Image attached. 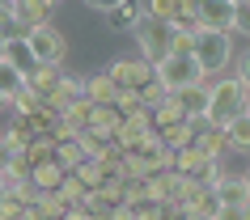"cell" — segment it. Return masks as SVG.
Masks as SVG:
<instances>
[{"label": "cell", "mask_w": 250, "mask_h": 220, "mask_svg": "<svg viewBox=\"0 0 250 220\" xmlns=\"http://www.w3.org/2000/svg\"><path fill=\"white\" fill-rule=\"evenodd\" d=\"M191 60L199 64L204 80H208V77H216V72L233 60V42H229V34H225V30L195 26V34H191Z\"/></svg>", "instance_id": "cell-1"}, {"label": "cell", "mask_w": 250, "mask_h": 220, "mask_svg": "<svg viewBox=\"0 0 250 220\" xmlns=\"http://www.w3.org/2000/svg\"><path fill=\"white\" fill-rule=\"evenodd\" d=\"M246 98H250V93L242 89V80H237V77L208 80V110H204V119H208V123H216V127H225L233 115H242V110H246Z\"/></svg>", "instance_id": "cell-2"}, {"label": "cell", "mask_w": 250, "mask_h": 220, "mask_svg": "<svg viewBox=\"0 0 250 220\" xmlns=\"http://www.w3.org/2000/svg\"><path fill=\"white\" fill-rule=\"evenodd\" d=\"M132 34H136V42H140V55H145L148 64H161V60L170 55V39H174L170 21H157V17H140Z\"/></svg>", "instance_id": "cell-3"}, {"label": "cell", "mask_w": 250, "mask_h": 220, "mask_svg": "<svg viewBox=\"0 0 250 220\" xmlns=\"http://www.w3.org/2000/svg\"><path fill=\"white\" fill-rule=\"evenodd\" d=\"M153 77L166 85V93H178V89H187V85L204 80V72H199V64L191 55H166L161 64H153Z\"/></svg>", "instance_id": "cell-4"}, {"label": "cell", "mask_w": 250, "mask_h": 220, "mask_svg": "<svg viewBox=\"0 0 250 220\" xmlns=\"http://www.w3.org/2000/svg\"><path fill=\"white\" fill-rule=\"evenodd\" d=\"M21 39H26V47L34 51V60H39V64H64L68 42H64V34H60V30H55L51 21H42V26L26 30Z\"/></svg>", "instance_id": "cell-5"}, {"label": "cell", "mask_w": 250, "mask_h": 220, "mask_svg": "<svg viewBox=\"0 0 250 220\" xmlns=\"http://www.w3.org/2000/svg\"><path fill=\"white\" fill-rule=\"evenodd\" d=\"M106 77H110V85H115V89L140 93L148 80H153V64H148L145 55H140V60H115V64L106 68Z\"/></svg>", "instance_id": "cell-6"}, {"label": "cell", "mask_w": 250, "mask_h": 220, "mask_svg": "<svg viewBox=\"0 0 250 220\" xmlns=\"http://www.w3.org/2000/svg\"><path fill=\"white\" fill-rule=\"evenodd\" d=\"M233 13H237L233 0H195V26L233 34Z\"/></svg>", "instance_id": "cell-7"}, {"label": "cell", "mask_w": 250, "mask_h": 220, "mask_svg": "<svg viewBox=\"0 0 250 220\" xmlns=\"http://www.w3.org/2000/svg\"><path fill=\"white\" fill-rule=\"evenodd\" d=\"M178 178L183 174H174V169H157V174H148L145 178V203H174V195H178Z\"/></svg>", "instance_id": "cell-8"}, {"label": "cell", "mask_w": 250, "mask_h": 220, "mask_svg": "<svg viewBox=\"0 0 250 220\" xmlns=\"http://www.w3.org/2000/svg\"><path fill=\"white\" fill-rule=\"evenodd\" d=\"M13 9V26L17 30H34V26H42V21H51V0H13L9 4Z\"/></svg>", "instance_id": "cell-9"}, {"label": "cell", "mask_w": 250, "mask_h": 220, "mask_svg": "<svg viewBox=\"0 0 250 220\" xmlns=\"http://www.w3.org/2000/svg\"><path fill=\"white\" fill-rule=\"evenodd\" d=\"M4 64L17 68L21 77H30V72L39 68V60H34V51L26 47V39H21V34H9V39H4Z\"/></svg>", "instance_id": "cell-10"}, {"label": "cell", "mask_w": 250, "mask_h": 220, "mask_svg": "<svg viewBox=\"0 0 250 220\" xmlns=\"http://www.w3.org/2000/svg\"><path fill=\"white\" fill-rule=\"evenodd\" d=\"M212 195H216V203H221V207H242L250 199V195H246V178H242V174H221V182L212 186Z\"/></svg>", "instance_id": "cell-11"}, {"label": "cell", "mask_w": 250, "mask_h": 220, "mask_svg": "<svg viewBox=\"0 0 250 220\" xmlns=\"http://www.w3.org/2000/svg\"><path fill=\"white\" fill-rule=\"evenodd\" d=\"M77 98H85V93H81V77H60V80L51 85V93L42 98V102L51 106V110H68V106L77 102Z\"/></svg>", "instance_id": "cell-12"}, {"label": "cell", "mask_w": 250, "mask_h": 220, "mask_svg": "<svg viewBox=\"0 0 250 220\" xmlns=\"http://www.w3.org/2000/svg\"><path fill=\"white\" fill-rule=\"evenodd\" d=\"M81 93H85L93 106H110L119 89L110 85V77H106V72H98V77H81Z\"/></svg>", "instance_id": "cell-13"}, {"label": "cell", "mask_w": 250, "mask_h": 220, "mask_svg": "<svg viewBox=\"0 0 250 220\" xmlns=\"http://www.w3.org/2000/svg\"><path fill=\"white\" fill-rule=\"evenodd\" d=\"M183 119H187V110H183V102H178L174 93H170L161 106H153V110H148V123H153V131L170 127V123H183Z\"/></svg>", "instance_id": "cell-14"}, {"label": "cell", "mask_w": 250, "mask_h": 220, "mask_svg": "<svg viewBox=\"0 0 250 220\" xmlns=\"http://www.w3.org/2000/svg\"><path fill=\"white\" fill-rule=\"evenodd\" d=\"M225 144L237 148V153H250V115H246V110L225 123Z\"/></svg>", "instance_id": "cell-15"}, {"label": "cell", "mask_w": 250, "mask_h": 220, "mask_svg": "<svg viewBox=\"0 0 250 220\" xmlns=\"http://www.w3.org/2000/svg\"><path fill=\"white\" fill-rule=\"evenodd\" d=\"M174 98L183 102L187 119H191V115H204V110H208V80H195V85H187V89H178Z\"/></svg>", "instance_id": "cell-16"}, {"label": "cell", "mask_w": 250, "mask_h": 220, "mask_svg": "<svg viewBox=\"0 0 250 220\" xmlns=\"http://www.w3.org/2000/svg\"><path fill=\"white\" fill-rule=\"evenodd\" d=\"M106 17H110V26L115 30H136V21H140V0H119L115 9H106Z\"/></svg>", "instance_id": "cell-17"}, {"label": "cell", "mask_w": 250, "mask_h": 220, "mask_svg": "<svg viewBox=\"0 0 250 220\" xmlns=\"http://www.w3.org/2000/svg\"><path fill=\"white\" fill-rule=\"evenodd\" d=\"M72 174H77V182L85 186V191H98V186H102V182L110 178V169H106L102 161H93V157H85V161H81V165L72 169Z\"/></svg>", "instance_id": "cell-18"}, {"label": "cell", "mask_w": 250, "mask_h": 220, "mask_svg": "<svg viewBox=\"0 0 250 220\" xmlns=\"http://www.w3.org/2000/svg\"><path fill=\"white\" fill-rule=\"evenodd\" d=\"M157 140L170 148V153H178V148H187V144H195V131H191V123H170V127H161L157 131Z\"/></svg>", "instance_id": "cell-19"}, {"label": "cell", "mask_w": 250, "mask_h": 220, "mask_svg": "<svg viewBox=\"0 0 250 220\" xmlns=\"http://www.w3.org/2000/svg\"><path fill=\"white\" fill-rule=\"evenodd\" d=\"M21 119L30 123V131H34V136H51L55 123H60V110H51L47 102H39L34 110H30V115H21Z\"/></svg>", "instance_id": "cell-20"}, {"label": "cell", "mask_w": 250, "mask_h": 220, "mask_svg": "<svg viewBox=\"0 0 250 220\" xmlns=\"http://www.w3.org/2000/svg\"><path fill=\"white\" fill-rule=\"evenodd\" d=\"M64 174H68V169H60L55 161H42V165L30 169V186H34V191H55Z\"/></svg>", "instance_id": "cell-21"}, {"label": "cell", "mask_w": 250, "mask_h": 220, "mask_svg": "<svg viewBox=\"0 0 250 220\" xmlns=\"http://www.w3.org/2000/svg\"><path fill=\"white\" fill-rule=\"evenodd\" d=\"M60 77H64V72H60V64H39V68L26 77V85L39 93V98H47V93H51V85H55Z\"/></svg>", "instance_id": "cell-22"}, {"label": "cell", "mask_w": 250, "mask_h": 220, "mask_svg": "<svg viewBox=\"0 0 250 220\" xmlns=\"http://www.w3.org/2000/svg\"><path fill=\"white\" fill-rule=\"evenodd\" d=\"M51 161H55L60 169H68V174H72V169H77L81 161H85V153H81V144H77V140H55Z\"/></svg>", "instance_id": "cell-23"}, {"label": "cell", "mask_w": 250, "mask_h": 220, "mask_svg": "<svg viewBox=\"0 0 250 220\" xmlns=\"http://www.w3.org/2000/svg\"><path fill=\"white\" fill-rule=\"evenodd\" d=\"M119 110L115 106H93L89 110V131H102V136H115V127H119Z\"/></svg>", "instance_id": "cell-24"}, {"label": "cell", "mask_w": 250, "mask_h": 220, "mask_svg": "<svg viewBox=\"0 0 250 220\" xmlns=\"http://www.w3.org/2000/svg\"><path fill=\"white\" fill-rule=\"evenodd\" d=\"M55 195L64 199V207H81L89 191H85V186L77 182V174H64V178H60V186H55Z\"/></svg>", "instance_id": "cell-25"}, {"label": "cell", "mask_w": 250, "mask_h": 220, "mask_svg": "<svg viewBox=\"0 0 250 220\" xmlns=\"http://www.w3.org/2000/svg\"><path fill=\"white\" fill-rule=\"evenodd\" d=\"M4 140H9V148H26L30 140H34V131H30V123L21 115H13V123H9V131H4Z\"/></svg>", "instance_id": "cell-26"}, {"label": "cell", "mask_w": 250, "mask_h": 220, "mask_svg": "<svg viewBox=\"0 0 250 220\" xmlns=\"http://www.w3.org/2000/svg\"><path fill=\"white\" fill-rule=\"evenodd\" d=\"M21 85H26V77H21V72H17V68H9V64H0V98H4V102H9V98H13L17 89H21Z\"/></svg>", "instance_id": "cell-27"}, {"label": "cell", "mask_w": 250, "mask_h": 220, "mask_svg": "<svg viewBox=\"0 0 250 220\" xmlns=\"http://www.w3.org/2000/svg\"><path fill=\"white\" fill-rule=\"evenodd\" d=\"M42 98L34 89H30V85H21V89L13 93V98H9V106H13V115H30V110H34V106H39Z\"/></svg>", "instance_id": "cell-28"}, {"label": "cell", "mask_w": 250, "mask_h": 220, "mask_svg": "<svg viewBox=\"0 0 250 220\" xmlns=\"http://www.w3.org/2000/svg\"><path fill=\"white\" fill-rule=\"evenodd\" d=\"M145 17H157V21H174V17H178V0H148Z\"/></svg>", "instance_id": "cell-29"}, {"label": "cell", "mask_w": 250, "mask_h": 220, "mask_svg": "<svg viewBox=\"0 0 250 220\" xmlns=\"http://www.w3.org/2000/svg\"><path fill=\"white\" fill-rule=\"evenodd\" d=\"M119 182H123V203L127 207L145 203V178H119Z\"/></svg>", "instance_id": "cell-30"}, {"label": "cell", "mask_w": 250, "mask_h": 220, "mask_svg": "<svg viewBox=\"0 0 250 220\" xmlns=\"http://www.w3.org/2000/svg\"><path fill=\"white\" fill-rule=\"evenodd\" d=\"M166 98H170V93H166V85H161L157 77H153V80L145 85V89H140V102H145V110H153V106H161Z\"/></svg>", "instance_id": "cell-31"}, {"label": "cell", "mask_w": 250, "mask_h": 220, "mask_svg": "<svg viewBox=\"0 0 250 220\" xmlns=\"http://www.w3.org/2000/svg\"><path fill=\"white\" fill-rule=\"evenodd\" d=\"M242 30V34H250V0H242L237 4V13H233V34Z\"/></svg>", "instance_id": "cell-32"}, {"label": "cell", "mask_w": 250, "mask_h": 220, "mask_svg": "<svg viewBox=\"0 0 250 220\" xmlns=\"http://www.w3.org/2000/svg\"><path fill=\"white\" fill-rule=\"evenodd\" d=\"M132 220H161V203H140V207H132Z\"/></svg>", "instance_id": "cell-33"}, {"label": "cell", "mask_w": 250, "mask_h": 220, "mask_svg": "<svg viewBox=\"0 0 250 220\" xmlns=\"http://www.w3.org/2000/svg\"><path fill=\"white\" fill-rule=\"evenodd\" d=\"M237 80H242V89L250 93V51L242 55V60H237Z\"/></svg>", "instance_id": "cell-34"}, {"label": "cell", "mask_w": 250, "mask_h": 220, "mask_svg": "<svg viewBox=\"0 0 250 220\" xmlns=\"http://www.w3.org/2000/svg\"><path fill=\"white\" fill-rule=\"evenodd\" d=\"M106 220H132V207H127V203L110 207V212H106Z\"/></svg>", "instance_id": "cell-35"}, {"label": "cell", "mask_w": 250, "mask_h": 220, "mask_svg": "<svg viewBox=\"0 0 250 220\" xmlns=\"http://www.w3.org/2000/svg\"><path fill=\"white\" fill-rule=\"evenodd\" d=\"M17 148H9V140H4V136H0V169H9V157H13Z\"/></svg>", "instance_id": "cell-36"}, {"label": "cell", "mask_w": 250, "mask_h": 220, "mask_svg": "<svg viewBox=\"0 0 250 220\" xmlns=\"http://www.w3.org/2000/svg\"><path fill=\"white\" fill-rule=\"evenodd\" d=\"M60 220H89V212H85V207H64Z\"/></svg>", "instance_id": "cell-37"}, {"label": "cell", "mask_w": 250, "mask_h": 220, "mask_svg": "<svg viewBox=\"0 0 250 220\" xmlns=\"http://www.w3.org/2000/svg\"><path fill=\"white\" fill-rule=\"evenodd\" d=\"M216 220H242V207H221V212H216Z\"/></svg>", "instance_id": "cell-38"}, {"label": "cell", "mask_w": 250, "mask_h": 220, "mask_svg": "<svg viewBox=\"0 0 250 220\" xmlns=\"http://www.w3.org/2000/svg\"><path fill=\"white\" fill-rule=\"evenodd\" d=\"M85 4H89V9H102V13H106V9H115L119 0H85Z\"/></svg>", "instance_id": "cell-39"}, {"label": "cell", "mask_w": 250, "mask_h": 220, "mask_svg": "<svg viewBox=\"0 0 250 220\" xmlns=\"http://www.w3.org/2000/svg\"><path fill=\"white\" fill-rule=\"evenodd\" d=\"M242 220H250V199H246V203H242Z\"/></svg>", "instance_id": "cell-40"}, {"label": "cell", "mask_w": 250, "mask_h": 220, "mask_svg": "<svg viewBox=\"0 0 250 220\" xmlns=\"http://www.w3.org/2000/svg\"><path fill=\"white\" fill-rule=\"evenodd\" d=\"M4 39H9V34H0V64H4Z\"/></svg>", "instance_id": "cell-41"}, {"label": "cell", "mask_w": 250, "mask_h": 220, "mask_svg": "<svg viewBox=\"0 0 250 220\" xmlns=\"http://www.w3.org/2000/svg\"><path fill=\"white\" fill-rule=\"evenodd\" d=\"M242 178H246V195H250V169H246V174H242Z\"/></svg>", "instance_id": "cell-42"}, {"label": "cell", "mask_w": 250, "mask_h": 220, "mask_svg": "<svg viewBox=\"0 0 250 220\" xmlns=\"http://www.w3.org/2000/svg\"><path fill=\"white\" fill-rule=\"evenodd\" d=\"M4 106H9V102H4V98H0V110H4Z\"/></svg>", "instance_id": "cell-43"}, {"label": "cell", "mask_w": 250, "mask_h": 220, "mask_svg": "<svg viewBox=\"0 0 250 220\" xmlns=\"http://www.w3.org/2000/svg\"><path fill=\"white\" fill-rule=\"evenodd\" d=\"M246 115H250V98H246Z\"/></svg>", "instance_id": "cell-44"}, {"label": "cell", "mask_w": 250, "mask_h": 220, "mask_svg": "<svg viewBox=\"0 0 250 220\" xmlns=\"http://www.w3.org/2000/svg\"><path fill=\"white\" fill-rule=\"evenodd\" d=\"M233 4H242V0H233Z\"/></svg>", "instance_id": "cell-45"}, {"label": "cell", "mask_w": 250, "mask_h": 220, "mask_svg": "<svg viewBox=\"0 0 250 220\" xmlns=\"http://www.w3.org/2000/svg\"><path fill=\"white\" fill-rule=\"evenodd\" d=\"M51 4H60V0H51Z\"/></svg>", "instance_id": "cell-46"}]
</instances>
